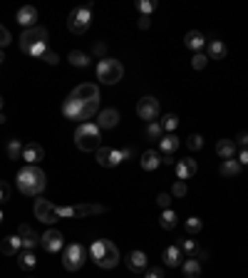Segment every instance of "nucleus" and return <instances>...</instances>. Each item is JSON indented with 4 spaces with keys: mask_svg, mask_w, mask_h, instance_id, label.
<instances>
[{
    "mask_svg": "<svg viewBox=\"0 0 248 278\" xmlns=\"http://www.w3.org/2000/svg\"><path fill=\"white\" fill-rule=\"evenodd\" d=\"M159 112H161L159 100L151 97V95H147V97H142V100L137 102V114H139V119H144L147 124H149V122H156Z\"/></svg>",
    "mask_w": 248,
    "mask_h": 278,
    "instance_id": "9d476101",
    "label": "nucleus"
},
{
    "mask_svg": "<svg viewBox=\"0 0 248 278\" xmlns=\"http://www.w3.org/2000/svg\"><path fill=\"white\" fill-rule=\"evenodd\" d=\"M191 258H198V261H201V258H203V261H206V258H208V251H206V248H201V246H198V248H196V253H194V256H191Z\"/></svg>",
    "mask_w": 248,
    "mask_h": 278,
    "instance_id": "3c124183",
    "label": "nucleus"
},
{
    "mask_svg": "<svg viewBox=\"0 0 248 278\" xmlns=\"http://www.w3.org/2000/svg\"><path fill=\"white\" fill-rule=\"evenodd\" d=\"M216 154L221 159H233L236 157V142L233 139H218L216 142Z\"/></svg>",
    "mask_w": 248,
    "mask_h": 278,
    "instance_id": "393cba45",
    "label": "nucleus"
},
{
    "mask_svg": "<svg viewBox=\"0 0 248 278\" xmlns=\"http://www.w3.org/2000/svg\"><path fill=\"white\" fill-rule=\"evenodd\" d=\"M40 60H45L48 65H57V62H60V57H57V53H52V50H48V53H45V55H43Z\"/></svg>",
    "mask_w": 248,
    "mask_h": 278,
    "instance_id": "c03bdc74",
    "label": "nucleus"
},
{
    "mask_svg": "<svg viewBox=\"0 0 248 278\" xmlns=\"http://www.w3.org/2000/svg\"><path fill=\"white\" fill-rule=\"evenodd\" d=\"M179 137L176 134H164L161 139H159V147H161V154H174L176 149H179Z\"/></svg>",
    "mask_w": 248,
    "mask_h": 278,
    "instance_id": "a878e982",
    "label": "nucleus"
},
{
    "mask_svg": "<svg viewBox=\"0 0 248 278\" xmlns=\"http://www.w3.org/2000/svg\"><path fill=\"white\" fill-rule=\"evenodd\" d=\"M241 167H248V147H243L241 152H238V159H236Z\"/></svg>",
    "mask_w": 248,
    "mask_h": 278,
    "instance_id": "09e8293b",
    "label": "nucleus"
},
{
    "mask_svg": "<svg viewBox=\"0 0 248 278\" xmlns=\"http://www.w3.org/2000/svg\"><path fill=\"white\" fill-rule=\"evenodd\" d=\"M186 147H189L191 152H198V149H203V137H201V134H191V137L186 139Z\"/></svg>",
    "mask_w": 248,
    "mask_h": 278,
    "instance_id": "58836bf2",
    "label": "nucleus"
},
{
    "mask_svg": "<svg viewBox=\"0 0 248 278\" xmlns=\"http://www.w3.org/2000/svg\"><path fill=\"white\" fill-rule=\"evenodd\" d=\"M15 184H18V189H20L23 194H28V196H40V194L45 191L48 179H45V171H43L40 167L28 164L25 169H20V171H18Z\"/></svg>",
    "mask_w": 248,
    "mask_h": 278,
    "instance_id": "f257e3e1",
    "label": "nucleus"
},
{
    "mask_svg": "<svg viewBox=\"0 0 248 278\" xmlns=\"http://www.w3.org/2000/svg\"><path fill=\"white\" fill-rule=\"evenodd\" d=\"M85 256H90V251L82 243H67L62 253V266L67 271H80L85 266Z\"/></svg>",
    "mask_w": 248,
    "mask_h": 278,
    "instance_id": "0eeeda50",
    "label": "nucleus"
},
{
    "mask_svg": "<svg viewBox=\"0 0 248 278\" xmlns=\"http://www.w3.org/2000/svg\"><path fill=\"white\" fill-rule=\"evenodd\" d=\"M33 211H35V219L43 221V223H50V226H52V223L60 221V216H57V206L50 204V201H45V199H38L35 206H33Z\"/></svg>",
    "mask_w": 248,
    "mask_h": 278,
    "instance_id": "9b49d317",
    "label": "nucleus"
},
{
    "mask_svg": "<svg viewBox=\"0 0 248 278\" xmlns=\"http://www.w3.org/2000/svg\"><path fill=\"white\" fill-rule=\"evenodd\" d=\"M18 266H20L23 271H33V268L38 266V258H35V253H33L30 248L20 251V253H18Z\"/></svg>",
    "mask_w": 248,
    "mask_h": 278,
    "instance_id": "bb28decb",
    "label": "nucleus"
},
{
    "mask_svg": "<svg viewBox=\"0 0 248 278\" xmlns=\"http://www.w3.org/2000/svg\"><path fill=\"white\" fill-rule=\"evenodd\" d=\"M176 127H179V117H176V114H164V119H161V129L171 134Z\"/></svg>",
    "mask_w": 248,
    "mask_h": 278,
    "instance_id": "e433bc0d",
    "label": "nucleus"
},
{
    "mask_svg": "<svg viewBox=\"0 0 248 278\" xmlns=\"http://www.w3.org/2000/svg\"><path fill=\"white\" fill-rule=\"evenodd\" d=\"M23 159H25L28 164H35V162L45 159V149H43L38 142H28V144H23Z\"/></svg>",
    "mask_w": 248,
    "mask_h": 278,
    "instance_id": "f3484780",
    "label": "nucleus"
},
{
    "mask_svg": "<svg viewBox=\"0 0 248 278\" xmlns=\"http://www.w3.org/2000/svg\"><path fill=\"white\" fill-rule=\"evenodd\" d=\"M8 157L10 159H23V142L20 139H10L8 142Z\"/></svg>",
    "mask_w": 248,
    "mask_h": 278,
    "instance_id": "c9c22d12",
    "label": "nucleus"
},
{
    "mask_svg": "<svg viewBox=\"0 0 248 278\" xmlns=\"http://www.w3.org/2000/svg\"><path fill=\"white\" fill-rule=\"evenodd\" d=\"M184 228H186V233L196 236V233H201V228H203V221H201L198 216H189V219L184 221Z\"/></svg>",
    "mask_w": 248,
    "mask_h": 278,
    "instance_id": "473e14b6",
    "label": "nucleus"
},
{
    "mask_svg": "<svg viewBox=\"0 0 248 278\" xmlns=\"http://www.w3.org/2000/svg\"><path fill=\"white\" fill-rule=\"evenodd\" d=\"M8 199H10V186L5 181H0V204L8 201Z\"/></svg>",
    "mask_w": 248,
    "mask_h": 278,
    "instance_id": "a18cd8bd",
    "label": "nucleus"
},
{
    "mask_svg": "<svg viewBox=\"0 0 248 278\" xmlns=\"http://www.w3.org/2000/svg\"><path fill=\"white\" fill-rule=\"evenodd\" d=\"M241 169H243V167H241L236 159H223L218 171H221L223 176H238V174H241Z\"/></svg>",
    "mask_w": 248,
    "mask_h": 278,
    "instance_id": "7c9ffc66",
    "label": "nucleus"
},
{
    "mask_svg": "<svg viewBox=\"0 0 248 278\" xmlns=\"http://www.w3.org/2000/svg\"><path fill=\"white\" fill-rule=\"evenodd\" d=\"M203 33H198V30H189L186 35H184V45L189 48V50H194V53H198V50H203Z\"/></svg>",
    "mask_w": 248,
    "mask_h": 278,
    "instance_id": "b1692460",
    "label": "nucleus"
},
{
    "mask_svg": "<svg viewBox=\"0 0 248 278\" xmlns=\"http://www.w3.org/2000/svg\"><path fill=\"white\" fill-rule=\"evenodd\" d=\"M18 236L23 238V246L30 248V251L40 243V236H38V233L33 231V226H28V223H20V226H18Z\"/></svg>",
    "mask_w": 248,
    "mask_h": 278,
    "instance_id": "aec40b11",
    "label": "nucleus"
},
{
    "mask_svg": "<svg viewBox=\"0 0 248 278\" xmlns=\"http://www.w3.org/2000/svg\"><path fill=\"white\" fill-rule=\"evenodd\" d=\"M0 112H3V97H0Z\"/></svg>",
    "mask_w": 248,
    "mask_h": 278,
    "instance_id": "4d7b16f0",
    "label": "nucleus"
},
{
    "mask_svg": "<svg viewBox=\"0 0 248 278\" xmlns=\"http://www.w3.org/2000/svg\"><path fill=\"white\" fill-rule=\"evenodd\" d=\"M144 278H164V268H149L147 273H144Z\"/></svg>",
    "mask_w": 248,
    "mask_h": 278,
    "instance_id": "de8ad7c7",
    "label": "nucleus"
},
{
    "mask_svg": "<svg viewBox=\"0 0 248 278\" xmlns=\"http://www.w3.org/2000/svg\"><path fill=\"white\" fill-rule=\"evenodd\" d=\"M186 191H189V189H186L184 181H174V186H171V196H174V199H184Z\"/></svg>",
    "mask_w": 248,
    "mask_h": 278,
    "instance_id": "a19ab883",
    "label": "nucleus"
},
{
    "mask_svg": "<svg viewBox=\"0 0 248 278\" xmlns=\"http://www.w3.org/2000/svg\"><path fill=\"white\" fill-rule=\"evenodd\" d=\"M3 219H5V216H3V209H0V223H3Z\"/></svg>",
    "mask_w": 248,
    "mask_h": 278,
    "instance_id": "6e6d98bb",
    "label": "nucleus"
},
{
    "mask_svg": "<svg viewBox=\"0 0 248 278\" xmlns=\"http://www.w3.org/2000/svg\"><path fill=\"white\" fill-rule=\"evenodd\" d=\"M67 60H70V65H75V67H87V65H90V55L82 53V50H72V53L67 55Z\"/></svg>",
    "mask_w": 248,
    "mask_h": 278,
    "instance_id": "2f4dec72",
    "label": "nucleus"
},
{
    "mask_svg": "<svg viewBox=\"0 0 248 278\" xmlns=\"http://www.w3.org/2000/svg\"><path fill=\"white\" fill-rule=\"evenodd\" d=\"M122 75H124V67H122L119 60H112V57L99 60V65H97V80L102 85H117L122 80Z\"/></svg>",
    "mask_w": 248,
    "mask_h": 278,
    "instance_id": "423d86ee",
    "label": "nucleus"
},
{
    "mask_svg": "<svg viewBox=\"0 0 248 278\" xmlns=\"http://www.w3.org/2000/svg\"><path fill=\"white\" fill-rule=\"evenodd\" d=\"M75 144L82 152H97L102 147V129L95 122H85L75 132Z\"/></svg>",
    "mask_w": 248,
    "mask_h": 278,
    "instance_id": "7ed1b4c3",
    "label": "nucleus"
},
{
    "mask_svg": "<svg viewBox=\"0 0 248 278\" xmlns=\"http://www.w3.org/2000/svg\"><path fill=\"white\" fill-rule=\"evenodd\" d=\"M149 25H151V20H149V18H139V23H137V28H139V30H149Z\"/></svg>",
    "mask_w": 248,
    "mask_h": 278,
    "instance_id": "603ef678",
    "label": "nucleus"
},
{
    "mask_svg": "<svg viewBox=\"0 0 248 278\" xmlns=\"http://www.w3.org/2000/svg\"><path fill=\"white\" fill-rule=\"evenodd\" d=\"M119 162H124L122 149H114V147H99V149H97V164H99V167L112 169V167H117Z\"/></svg>",
    "mask_w": 248,
    "mask_h": 278,
    "instance_id": "ddd939ff",
    "label": "nucleus"
},
{
    "mask_svg": "<svg viewBox=\"0 0 248 278\" xmlns=\"http://www.w3.org/2000/svg\"><path fill=\"white\" fill-rule=\"evenodd\" d=\"M43 43H48V30L45 28H30V30H23V35H20V50L25 55H30V50L35 45H43Z\"/></svg>",
    "mask_w": 248,
    "mask_h": 278,
    "instance_id": "1a4fd4ad",
    "label": "nucleus"
},
{
    "mask_svg": "<svg viewBox=\"0 0 248 278\" xmlns=\"http://www.w3.org/2000/svg\"><path fill=\"white\" fill-rule=\"evenodd\" d=\"M92 53H95V55H97L99 60H104V53H107V45H104V43H95Z\"/></svg>",
    "mask_w": 248,
    "mask_h": 278,
    "instance_id": "49530a36",
    "label": "nucleus"
},
{
    "mask_svg": "<svg viewBox=\"0 0 248 278\" xmlns=\"http://www.w3.org/2000/svg\"><path fill=\"white\" fill-rule=\"evenodd\" d=\"M171 201H174L171 194H159V196H156V204H159L161 209H171Z\"/></svg>",
    "mask_w": 248,
    "mask_h": 278,
    "instance_id": "37998d69",
    "label": "nucleus"
},
{
    "mask_svg": "<svg viewBox=\"0 0 248 278\" xmlns=\"http://www.w3.org/2000/svg\"><path fill=\"white\" fill-rule=\"evenodd\" d=\"M236 144H241V149L248 147V132H238L236 134Z\"/></svg>",
    "mask_w": 248,
    "mask_h": 278,
    "instance_id": "8fccbe9b",
    "label": "nucleus"
},
{
    "mask_svg": "<svg viewBox=\"0 0 248 278\" xmlns=\"http://www.w3.org/2000/svg\"><path fill=\"white\" fill-rule=\"evenodd\" d=\"M3 62H5V55H3V53H0V65H3Z\"/></svg>",
    "mask_w": 248,
    "mask_h": 278,
    "instance_id": "5fc2aeb1",
    "label": "nucleus"
},
{
    "mask_svg": "<svg viewBox=\"0 0 248 278\" xmlns=\"http://www.w3.org/2000/svg\"><path fill=\"white\" fill-rule=\"evenodd\" d=\"M87 251H90V258H92L99 268H114V266L119 263V251H117V246H114L112 241H107V238L92 241V246H90Z\"/></svg>",
    "mask_w": 248,
    "mask_h": 278,
    "instance_id": "f03ea898",
    "label": "nucleus"
},
{
    "mask_svg": "<svg viewBox=\"0 0 248 278\" xmlns=\"http://www.w3.org/2000/svg\"><path fill=\"white\" fill-rule=\"evenodd\" d=\"M184 263V251L174 243V246H166L164 248V266H169V268H176V266H181Z\"/></svg>",
    "mask_w": 248,
    "mask_h": 278,
    "instance_id": "412c9836",
    "label": "nucleus"
},
{
    "mask_svg": "<svg viewBox=\"0 0 248 278\" xmlns=\"http://www.w3.org/2000/svg\"><path fill=\"white\" fill-rule=\"evenodd\" d=\"M107 206L102 204H75V206H57V216L60 219H70V216H95V214H104Z\"/></svg>",
    "mask_w": 248,
    "mask_h": 278,
    "instance_id": "6e6552de",
    "label": "nucleus"
},
{
    "mask_svg": "<svg viewBox=\"0 0 248 278\" xmlns=\"http://www.w3.org/2000/svg\"><path fill=\"white\" fill-rule=\"evenodd\" d=\"M10 40H13V38H10V30H8L5 25H0V48H8Z\"/></svg>",
    "mask_w": 248,
    "mask_h": 278,
    "instance_id": "79ce46f5",
    "label": "nucleus"
},
{
    "mask_svg": "<svg viewBox=\"0 0 248 278\" xmlns=\"http://www.w3.org/2000/svg\"><path fill=\"white\" fill-rule=\"evenodd\" d=\"M176 246H179V248H181V251H184V253L189 256V258H191V256L196 253V248H198L194 238H184V241H176Z\"/></svg>",
    "mask_w": 248,
    "mask_h": 278,
    "instance_id": "4c0bfd02",
    "label": "nucleus"
},
{
    "mask_svg": "<svg viewBox=\"0 0 248 278\" xmlns=\"http://www.w3.org/2000/svg\"><path fill=\"white\" fill-rule=\"evenodd\" d=\"M20 248H23V238L15 233V236H5L3 241H0V251H3L5 256H15V253H20Z\"/></svg>",
    "mask_w": 248,
    "mask_h": 278,
    "instance_id": "4be33fe9",
    "label": "nucleus"
},
{
    "mask_svg": "<svg viewBox=\"0 0 248 278\" xmlns=\"http://www.w3.org/2000/svg\"><path fill=\"white\" fill-rule=\"evenodd\" d=\"M5 122H8V117H5L3 112H0V124H5Z\"/></svg>",
    "mask_w": 248,
    "mask_h": 278,
    "instance_id": "864d4df0",
    "label": "nucleus"
},
{
    "mask_svg": "<svg viewBox=\"0 0 248 278\" xmlns=\"http://www.w3.org/2000/svg\"><path fill=\"white\" fill-rule=\"evenodd\" d=\"M137 10L142 13V18H149L156 10V3L154 0H137Z\"/></svg>",
    "mask_w": 248,
    "mask_h": 278,
    "instance_id": "f704fd0d",
    "label": "nucleus"
},
{
    "mask_svg": "<svg viewBox=\"0 0 248 278\" xmlns=\"http://www.w3.org/2000/svg\"><path fill=\"white\" fill-rule=\"evenodd\" d=\"M139 164H142L144 171H154V169H159V164H161V152L147 149V152L139 157Z\"/></svg>",
    "mask_w": 248,
    "mask_h": 278,
    "instance_id": "6ab92c4d",
    "label": "nucleus"
},
{
    "mask_svg": "<svg viewBox=\"0 0 248 278\" xmlns=\"http://www.w3.org/2000/svg\"><path fill=\"white\" fill-rule=\"evenodd\" d=\"M226 45H223V40H211L208 43V57L211 60H223L226 57Z\"/></svg>",
    "mask_w": 248,
    "mask_h": 278,
    "instance_id": "c756f323",
    "label": "nucleus"
},
{
    "mask_svg": "<svg viewBox=\"0 0 248 278\" xmlns=\"http://www.w3.org/2000/svg\"><path fill=\"white\" fill-rule=\"evenodd\" d=\"M206 62H208V57H206L203 53H196V55L191 57V67H194V70H203Z\"/></svg>",
    "mask_w": 248,
    "mask_h": 278,
    "instance_id": "ea45409f",
    "label": "nucleus"
},
{
    "mask_svg": "<svg viewBox=\"0 0 248 278\" xmlns=\"http://www.w3.org/2000/svg\"><path fill=\"white\" fill-rule=\"evenodd\" d=\"M15 20L25 28V30H30V28H35V20H38V10L33 8V5H25V8H20L18 10V15H15Z\"/></svg>",
    "mask_w": 248,
    "mask_h": 278,
    "instance_id": "a211bd4d",
    "label": "nucleus"
},
{
    "mask_svg": "<svg viewBox=\"0 0 248 278\" xmlns=\"http://www.w3.org/2000/svg\"><path fill=\"white\" fill-rule=\"evenodd\" d=\"M181 271H184L186 278H198L201 276V261L198 258H186L181 263Z\"/></svg>",
    "mask_w": 248,
    "mask_h": 278,
    "instance_id": "cd10ccee",
    "label": "nucleus"
},
{
    "mask_svg": "<svg viewBox=\"0 0 248 278\" xmlns=\"http://www.w3.org/2000/svg\"><path fill=\"white\" fill-rule=\"evenodd\" d=\"M97 112H99V102H77V100L67 97L65 105H62V114L67 119H75V122H82V124L87 119H92Z\"/></svg>",
    "mask_w": 248,
    "mask_h": 278,
    "instance_id": "20e7f679",
    "label": "nucleus"
},
{
    "mask_svg": "<svg viewBox=\"0 0 248 278\" xmlns=\"http://www.w3.org/2000/svg\"><path fill=\"white\" fill-rule=\"evenodd\" d=\"M196 171H198V164H196V159L186 157V159H179V162H176V179H179V181H184V179H191Z\"/></svg>",
    "mask_w": 248,
    "mask_h": 278,
    "instance_id": "dca6fc26",
    "label": "nucleus"
},
{
    "mask_svg": "<svg viewBox=\"0 0 248 278\" xmlns=\"http://www.w3.org/2000/svg\"><path fill=\"white\" fill-rule=\"evenodd\" d=\"M144 137H147V139H161V137H164L161 124H159V122H149L147 129H144Z\"/></svg>",
    "mask_w": 248,
    "mask_h": 278,
    "instance_id": "72a5a7b5",
    "label": "nucleus"
},
{
    "mask_svg": "<svg viewBox=\"0 0 248 278\" xmlns=\"http://www.w3.org/2000/svg\"><path fill=\"white\" fill-rule=\"evenodd\" d=\"M70 97L77 100V102H99V87L92 85V82H85V85H77L70 92Z\"/></svg>",
    "mask_w": 248,
    "mask_h": 278,
    "instance_id": "f8f14e48",
    "label": "nucleus"
},
{
    "mask_svg": "<svg viewBox=\"0 0 248 278\" xmlns=\"http://www.w3.org/2000/svg\"><path fill=\"white\" fill-rule=\"evenodd\" d=\"M99 129H114L119 124V112L114 107H107V110H99L97 112V122H95Z\"/></svg>",
    "mask_w": 248,
    "mask_h": 278,
    "instance_id": "2eb2a0df",
    "label": "nucleus"
},
{
    "mask_svg": "<svg viewBox=\"0 0 248 278\" xmlns=\"http://www.w3.org/2000/svg\"><path fill=\"white\" fill-rule=\"evenodd\" d=\"M127 268L134 271V273L144 271V268H147V253H144V251H132V253L127 256Z\"/></svg>",
    "mask_w": 248,
    "mask_h": 278,
    "instance_id": "5701e85b",
    "label": "nucleus"
},
{
    "mask_svg": "<svg viewBox=\"0 0 248 278\" xmlns=\"http://www.w3.org/2000/svg\"><path fill=\"white\" fill-rule=\"evenodd\" d=\"M92 8H95L92 3H87L82 8H75L67 18V30L75 33V35H85L92 25Z\"/></svg>",
    "mask_w": 248,
    "mask_h": 278,
    "instance_id": "39448f33",
    "label": "nucleus"
},
{
    "mask_svg": "<svg viewBox=\"0 0 248 278\" xmlns=\"http://www.w3.org/2000/svg\"><path fill=\"white\" fill-rule=\"evenodd\" d=\"M40 246H43L48 253H57V251H62V246H65V236H62L57 228H50V231H45V233L40 236Z\"/></svg>",
    "mask_w": 248,
    "mask_h": 278,
    "instance_id": "4468645a",
    "label": "nucleus"
},
{
    "mask_svg": "<svg viewBox=\"0 0 248 278\" xmlns=\"http://www.w3.org/2000/svg\"><path fill=\"white\" fill-rule=\"evenodd\" d=\"M159 223H161V228L171 231V228L179 223V214H176L174 209H164V211H161V219H159Z\"/></svg>",
    "mask_w": 248,
    "mask_h": 278,
    "instance_id": "c85d7f7f",
    "label": "nucleus"
}]
</instances>
